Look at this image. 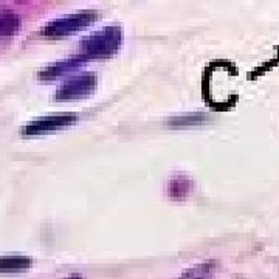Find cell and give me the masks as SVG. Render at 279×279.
I'll use <instances>...</instances> for the list:
<instances>
[{"instance_id":"7","label":"cell","mask_w":279,"mask_h":279,"mask_svg":"<svg viewBox=\"0 0 279 279\" xmlns=\"http://www.w3.org/2000/svg\"><path fill=\"white\" fill-rule=\"evenodd\" d=\"M20 28V18L14 14H0V37L11 36Z\"/></svg>"},{"instance_id":"1","label":"cell","mask_w":279,"mask_h":279,"mask_svg":"<svg viewBox=\"0 0 279 279\" xmlns=\"http://www.w3.org/2000/svg\"><path fill=\"white\" fill-rule=\"evenodd\" d=\"M123 35L118 27H107L82 40L84 57H104L118 52Z\"/></svg>"},{"instance_id":"4","label":"cell","mask_w":279,"mask_h":279,"mask_svg":"<svg viewBox=\"0 0 279 279\" xmlns=\"http://www.w3.org/2000/svg\"><path fill=\"white\" fill-rule=\"evenodd\" d=\"M76 118L72 113H59V115H50L44 118H37V120L31 121L28 126L23 128V133L27 135H39V133H47V132H53L59 130L64 128H69L76 123Z\"/></svg>"},{"instance_id":"8","label":"cell","mask_w":279,"mask_h":279,"mask_svg":"<svg viewBox=\"0 0 279 279\" xmlns=\"http://www.w3.org/2000/svg\"><path fill=\"white\" fill-rule=\"evenodd\" d=\"M211 273H213V264H199L186 270L180 279H208Z\"/></svg>"},{"instance_id":"3","label":"cell","mask_w":279,"mask_h":279,"mask_svg":"<svg viewBox=\"0 0 279 279\" xmlns=\"http://www.w3.org/2000/svg\"><path fill=\"white\" fill-rule=\"evenodd\" d=\"M96 87V78L93 74H81L64 82L56 92L57 101H70L89 96Z\"/></svg>"},{"instance_id":"5","label":"cell","mask_w":279,"mask_h":279,"mask_svg":"<svg viewBox=\"0 0 279 279\" xmlns=\"http://www.w3.org/2000/svg\"><path fill=\"white\" fill-rule=\"evenodd\" d=\"M87 57H72V59H67V61H62V62H57V64H53L47 67L45 70L40 72V78L42 79H55V78H59V76H64L67 73H70L73 70H76L78 67H81V64L86 61Z\"/></svg>"},{"instance_id":"2","label":"cell","mask_w":279,"mask_h":279,"mask_svg":"<svg viewBox=\"0 0 279 279\" xmlns=\"http://www.w3.org/2000/svg\"><path fill=\"white\" fill-rule=\"evenodd\" d=\"M95 19H96V16L93 13H76V14L62 16V18L55 19L48 25H45V27L42 28V35L67 36V35H72V33L87 28Z\"/></svg>"},{"instance_id":"6","label":"cell","mask_w":279,"mask_h":279,"mask_svg":"<svg viewBox=\"0 0 279 279\" xmlns=\"http://www.w3.org/2000/svg\"><path fill=\"white\" fill-rule=\"evenodd\" d=\"M31 267V259L27 256H2L0 258V273L23 272Z\"/></svg>"},{"instance_id":"10","label":"cell","mask_w":279,"mask_h":279,"mask_svg":"<svg viewBox=\"0 0 279 279\" xmlns=\"http://www.w3.org/2000/svg\"><path fill=\"white\" fill-rule=\"evenodd\" d=\"M67 279H82L81 276H78V275H73V276H70V278H67Z\"/></svg>"},{"instance_id":"9","label":"cell","mask_w":279,"mask_h":279,"mask_svg":"<svg viewBox=\"0 0 279 279\" xmlns=\"http://www.w3.org/2000/svg\"><path fill=\"white\" fill-rule=\"evenodd\" d=\"M204 123H205V115H200V113L183 115V116L171 120V126H180V128H185V126H197V124H204Z\"/></svg>"}]
</instances>
